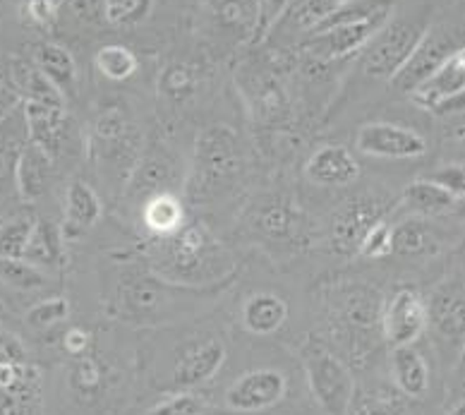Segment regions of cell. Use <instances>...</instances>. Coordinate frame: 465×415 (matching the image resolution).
<instances>
[{"label": "cell", "mask_w": 465, "mask_h": 415, "mask_svg": "<svg viewBox=\"0 0 465 415\" xmlns=\"http://www.w3.org/2000/svg\"><path fill=\"white\" fill-rule=\"evenodd\" d=\"M44 368L48 415H134L144 399L137 331L104 317L84 353L54 358Z\"/></svg>", "instance_id": "cell-1"}, {"label": "cell", "mask_w": 465, "mask_h": 415, "mask_svg": "<svg viewBox=\"0 0 465 415\" xmlns=\"http://www.w3.org/2000/svg\"><path fill=\"white\" fill-rule=\"evenodd\" d=\"M238 276L216 286H183L166 282L146 267L140 257L127 252L114 257L101 269L96 312L104 320L133 331L171 327L219 308Z\"/></svg>", "instance_id": "cell-2"}, {"label": "cell", "mask_w": 465, "mask_h": 415, "mask_svg": "<svg viewBox=\"0 0 465 415\" xmlns=\"http://www.w3.org/2000/svg\"><path fill=\"white\" fill-rule=\"evenodd\" d=\"M221 305L194 320L137 331L144 399L171 391H206L216 382L232 346Z\"/></svg>", "instance_id": "cell-3"}, {"label": "cell", "mask_w": 465, "mask_h": 415, "mask_svg": "<svg viewBox=\"0 0 465 415\" xmlns=\"http://www.w3.org/2000/svg\"><path fill=\"white\" fill-rule=\"evenodd\" d=\"M204 394L212 415H302L312 409L292 349L235 336L226 368Z\"/></svg>", "instance_id": "cell-4"}, {"label": "cell", "mask_w": 465, "mask_h": 415, "mask_svg": "<svg viewBox=\"0 0 465 415\" xmlns=\"http://www.w3.org/2000/svg\"><path fill=\"white\" fill-rule=\"evenodd\" d=\"M386 286L365 274H329L307 293L310 334L326 343L355 375L381 362V302Z\"/></svg>", "instance_id": "cell-5"}, {"label": "cell", "mask_w": 465, "mask_h": 415, "mask_svg": "<svg viewBox=\"0 0 465 415\" xmlns=\"http://www.w3.org/2000/svg\"><path fill=\"white\" fill-rule=\"evenodd\" d=\"M223 315L235 339L281 343L295 349L310 334V301L273 282L232 283Z\"/></svg>", "instance_id": "cell-6"}, {"label": "cell", "mask_w": 465, "mask_h": 415, "mask_svg": "<svg viewBox=\"0 0 465 415\" xmlns=\"http://www.w3.org/2000/svg\"><path fill=\"white\" fill-rule=\"evenodd\" d=\"M133 255L166 282L194 288L216 286L242 272L235 252L202 219H187L185 226L168 238L144 241Z\"/></svg>", "instance_id": "cell-7"}, {"label": "cell", "mask_w": 465, "mask_h": 415, "mask_svg": "<svg viewBox=\"0 0 465 415\" xmlns=\"http://www.w3.org/2000/svg\"><path fill=\"white\" fill-rule=\"evenodd\" d=\"M250 171L245 140L226 123H212L197 133L185 168L183 200L193 207H213L242 188Z\"/></svg>", "instance_id": "cell-8"}, {"label": "cell", "mask_w": 465, "mask_h": 415, "mask_svg": "<svg viewBox=\"0 0 465 415\" xmlns=\"http://www.w3.org/2000/svg\"><path fill=\"white\" fill-rule=\"evenodd\" d=\"M144 144V133L125 101H106L94 111L89 130L84 133V154L104 188L115 200H120Z\"/></svg>", "instance_id": "cell-9"}, {"label": "cell", "mask_w": 465, "mask_h": 415, "mask_svg": "<svg viewBox=\"0 0 465 415\" xmlns=\"http://www.w3.org/2000/svg\"><path fill=\"white\" fill-rule=\"evenodd\" d=\"M399 0H355L331 20L302 41H298V55L302 67L322 73L341 61L355 58L379 29L384 27L396 10Z\"/></svg>", "instance_id": "cell-10"}, {"label": "cell", "mask_w": 465, "mask_h": 415, "mask_svg": "<svg viewBox=\"0 0 465 415\" xmlns=\"http://www.w3.org/2000/svg\"><path fill=\"white\" fill-rule=\"evenodd\" d=\"M240 233L269 255L291 257L305 252L312 241V222L291 193L266 190L242 212Z\"/></svg>", "instance_id": "cell-11"}, {"label": "cell", "mask_w": 465, "mask_h": 415, "mask_svg": "<svg viewBox=\"0 0 465 415\" xmlns=\"http://www.w3.org/2000/svg\"><path fill=\"white\" fill-rule=\"evenodd\" d=\"M0 415H48L46 368L13 317L0 320Z\"/></svg>", "instance_id": "cell-12"}, {"label": "cell", "mask_w": 465, "mask_h": 415, "mask_svg": "<svg viewBox=\"0 0 465 415\" xmlns=\"http://www.w3.org/2000/svg\"><path fill=\"white\" fill-rule=\"evenodd\" d=\"M422 291L427 312L425 339L446 375H460L465 351V288L460 264L446 269L432 286Z\"/></svg>", "instance_id": "cell-13"}, {"label": "cell", "mask_w": 465, "mask_h": 415, "mask_svg": "<svg viewBox=\"0 0 465 415\" xmlns=\"http://www.w3.org/2000/svg\"><path fill=\"white\" fill-rule=\"evenodd\" d=\"M381 375L389 387L411 406L412 415H422L434 409L449 382L459 377L446 375L427 339L401 349H386L381 358Z\"/></svg>", "instance_id": "cell-14"}, {"label": "cell", "mask_w": 465, "mask_h": 415, "mask_svg": "<svg viewBox=\"0 0 465 415\" xmlns=\"http://www.w3.org/2000/svg\"><path fill=\"white\" fill-rule=\"evenodd\" d=\"M432 22L434 10L430 5H418L406 13L391 15L384 22V27L358 54V65H355L358 77L374 84L377 82L389 84L393 74L411 58Z\"/></svg>", "instance_id": "cell-15"}, {"label": "cell", "mask_w": 465, "mask_h": 415, "mask_svg": "<svg viewBox=\"0 0 465 415\" xmlns=\"http://www.w3.org/2000/svg\"><path fill=\"white\" fill-rule=\"evenodd\" d=\"M302 370V382L310 406L317 415H346L358 377L314 334H307L292 349Z\"/></svg>", "instance_id": "cell-16"}, {"label": "cell", "mask_w": 465, "mask_h": 415, "mask_svg": "<svg viewBox=\"0 0 465 415\" xmlns=\"http://www.w3.org/2000/svg\"><path fill=\"white\" fill-rule=\"evenodd\" d=\"M238 84L252 121L266 134H288L291 125V94L283 74L272 61H247L238 73Z\"/></svg>", "instance_id": "cell-17"}, {"label": "cell", "mask_w": 465, "mask_h": 415, "mask_svg": "<svg viewBox=\"0 0 465 415\" xmlns=\"http://www.w3.org/2000/svg\"><path fill=\"white\" fill-rule=\"evenodd\" d=\"M391 194L379 190H362L341 202L333 209L329 226H326V248L339 260H352L358 257V248L367 231L377 222L386 219L393 212Z\"/></svg>", "instance_id": "cell-18"}, {"label": "cell", "mask_w": 465, "mask_h": 415, "mask_svg": "<svg viewBox=\"0 0 465 415\" xmlns=\"http://www.w3.org/2000/svg\"><path fill=\"white\" fill-rule=\"evenodd\" d=\"M22 115L27 125L29 142L41 147L63 168L77 166L84 156V133L67 106H44V104H22Z\"/></svg>", "instance_id": "cell-19"}, {"label": "cell", "mask_w": 465, "mask_h": 415, "mask_svg": "<svg viewBox=\"0 0 465 415\" xmlns=\"http://www.w3.org/2000/svg\"><path fill=\"white\" fill-rule=\"evenodd\" d=\"M183 181H185V168L178 161L175 152H171L161 137H152V140H146L120 200L125 202L127 207L137 209L142 202L153 194L183 193Z\"/></svg>", "instance_id": "cell-20"}, {"label": "cell", "mask_w": 465, "mask_h": 415, "mask_svg": "<svg viewBox=\"0 0 465 415\" xmlns=\"http://www.w3.org/2000/svg\"><path fill=\"white\" fill-rule=\"evenodd\" d=\"M379 327L384 349H401L422 341L427 331L425 291L411 282L386 286Z\"/></svg>", "instance_id": "cell-21"}, {"label": "cell", "mask_w": 465, "mask_h": 415, "mask_svg": "<svg viewBox=\"0 0 465 415\" xmlns=\"http://www.w3.org/2000/svg\"><path fill=\"white\" fill-rule=\"evenodd\" d=\"M460 48H463V25H460V20L437 22V17H434V22L430 25L425 36L420 39L411 58L391 77L389 89H391L393 94L408 96V92H412L420 82L425 80L427 74H432L449 55H453Z\"/></svg>", "instance_id": "cell-22"}, {"label": "cell", "mask_w": 465, "mask_h": 415, "mask_svg": "<svg viewBox=\"0 0 465 415\" xmlns=\"http://www.w3.org/2000/svg\"><path fill=\"white\" fill-rule=\"evenodd\" d=\"M355 152L379 161H418L430 154V140L412 125L386 121H367L355 133Z\"/></svg>", "instance_id": "cell-23"}, {"label": "cell", "mask_w": 465, "mask_h": 415, "mask_svg": "<svg viewBox=\"0 0 465 415\" xmlns=\"http://www.w3.org/2000/svg\"><path fill=\"white\" fill-rule=\"evenodd\" d=\"M465 94V54L463 48L449 55L432 74H427L418 87L408 92L415 108L432 115L463 114Z\"/></svg>", "instance_id": "cell-24"}, {"label": "cell", "mask_w": 465, "mask_h": 415, "mask_svg": "<svg viewBox=\"0 0 465 415\" xmlns=\"http://www.w3.org/2000/svg\"><path fill=\"white\" fill-rule=\"evenodd\" d=\"M65 288V279L51 276L25 260H0V305L10 317L34 305L41 298Z\"/></svg>", "instance_id": "cell-25"}, {"label": "cell", "mask_w": 465, "mask_h": 415, "mask_svg": "<svg viewBox=\"0 0 465 415\" xmlns=\"http://www.w3.org/2000/svg\"><path fill=\"white\" fill-rule=\"evenodd\" d=\"M80 302L74 301L73 295L67 293L65 288L58 293H51L46 298H41L34 305H29L25 312L13 317L15 327L20 329V334L29 341L34 353H39L46 346L60 329L70 324L74 317H80Z\"/></svg>", "instance_id": "cell-26"}, {"label": "cell", "mask_w": 465, "mask_h": 415, "mask_svg": "<svg viewBox=\"0 0 465 415\" xmlns=\"http://www.w3.org/2000/svg\"><path fill=\"white\" fill-rule=\"evenodd\" d=\"M302 175L314 188L346 190L362 178V163L346 144L324 142L310 152L302 163Z\"/></svg>", "instance_id": "cell-27"}, {"label": "cell", "mask_w": 465, "mask_h": 415, "mask_svg": "<svg viewBox=\"0 0 465 415\" xmlns=\"http://www.w3.org/2000/svg\"><path fill=\"white\" fill-rule=\"evenodd\" d=\"M257 0H206V32L221 46H242L257 39Z\"/></svg>", "instance_id": "cell-28"}, {"label": "cell", "mask_w": 465, "mask_h": 415, "mask_svg": "<svg viewBox=\"0 0 465 415\" xmlns=\"http://www.w3.org/2000/svg\"><path fill=\"white\" fill-rule=\"evenodd\" d=\"M60 209H63L60 212L63 216H60L58 228L67 245L87 238L104 216V202H101L99 193L82 178H70L65 183L63 197H60Z\"/></svg>", "instance_id": "cell-29"}, {"label": "cell", "mask_w": 465, "mask_h": 415, "mask_svg": "<svg viewBox=\"0 0 465 415\" xmlns=\"http://www.w3.org/2000/svg\"><path fill=\"white\" fill-rule=\"evenodd\" d=\"M437 219L399 216L391 223V257L411 262L437 260L446 250V233L437 226Z\"/></svg>", "instance_id": "cell-30"}, {"label": "cell", "mask_w": 465, "mask_h": 415, "mask_svg": "<svg viewBox=\"0 0 465 415\" xmlns=\"http://www.w3.org/2000/svg\"><path fill=\"white\" fill-rule=\"evenodd\" d=\"M27 142L29 134L20 104L0 118V216L20 207L15 173H17V161Z\"/></svg>", "instance_id": "cell-31"}, {"label": "cell", "mask_w": 465, "mask_h": 415, "mask_svg": "<svg viewBox=\"0 0 465 415\" xmlns=\"http://www.w3.org/2000/svg\"><path fill=\"white\" fill-rule=\"evenodd\" d=\"M60 181V168L51 156L34 142H27L22 149L20 161H17V173H15V185H17V197L20 204L36 209L39 202L54 194Z\"/></svg>", "instance_id": "cell-32"}, {"label": "cell", "mask_w": 465, "mask_h": 415, "mask_svg": "<svg viewBox=\"0 0 465 415\" xmlns=\"http://www.w3.org/2000/svg\"><path fill=\"white\" fill-rule=\"evenodd\" d=\"M22 54L46 74V80L58 89L60 94L65 96L67 104L77 96V92H80V70H77V61L70 54V48L63 46L60 41L41 36V39L29 41Z\"/></svg>", "instance_id": "cell-33"}, {"label": "cell", "mask_w": 465, "mask_h": 415, "mask_svg": "<svg viewBox=\"0 0 465 415\" xmlns=\"http://www.w3.org/2000/svg\"><path fill=\"white\" fill-rule=\"evenodd\" d=\"M22 260L41 269V272H46V274L65 279L67 269H70V252H67V242L60 235L58 222H54L51 216H36V223H34Z\"/></svg>", "instance_id": "cell-34"}, {"label": "cell", "mask_w": 465, "mask_h": 415, "mask_svg": "<svg viewBox=\"0 0 465 415\" xmlns=\"http://www.w3.org/2000/svg\"><path fill=\"white\" fill-rule=\"evenodd\" d=\"M358 377L346 415H412L411 406L401 399L381 375V362Z\"/></svg>", "instance_id": "cell-35"}, {"label": "cell", "mask_w": 465, "mask_h": 415, "mask_svg": "<svg viewBox=\"0 0 465 415\" xmlns=\"http://www.w3.org/2000/svg\"><path fill=\"white\" fill-rule=\"evenodd\" d=\"M463 207V202L456 200L453 194L427 181L425 175H420L412 183H408L401 197L393 204L391 214L399 216H422V219H446L456 214Z\"/></svg>", "instance_id": "cell-36"}, {"label": "cell", "mask_w": 465, "mask_h": 415, "mask_svg": "<svg viewBox=\"0 0 465 415\" xmlns=\"http://www.w3.org/2000/svg\"><path fill=\"white\" fill-rule=\"evenodd\" d=\"M137 223L142 228L144 241H159L173 235L178 228H183L190 219L187 214V202L183 200V193H159L144 200L134 209Z\"/></svg>", "instance_id": "cell-37"}, {"label": "cell", "mask_w": 465, "mask_h": 415, "mask_svg": "<svg viewBox=\"0 0 465 415\" xmlns=\"http://www.w3.org/2000/svg\"><path fill=\"white\" fill-rule=\"evenodd\" d=\"M204 87V67L194 61L166 63L156 77V96L171 111L190 106Z\"/></svg>", "instance_id": "cell-38"}, {"label": "cell", "mask_w": 465, "mask_h": 415, "mask_svg": "<svg viewBox=\"0 0 465 415\" xmlns=\"http://www.w3.org/2000/svg\"><path fill=\"white\" fill-rule=\"evenodd\" d=\"M7 80L13 84L20 104H44V106H67L65 96L46 80V74L29 61L27 55L10 54L5 55Z\"/></svg>", "instance_id": "cell-39"}, {"label": "cell", "mask_w": 465, "mask_h": 415, "mask_svg": "<svg viewBox=\"0 0 465 415\" xmlns=\"http://www.w3.org/2000/svg\"><path fill=\"white\" fill-rule=\"evenodd\" d=\"M351 3H355V0H292L291 5L286 7V13L281 15V20L273 25L272 32L283 29L288 36H302L305 39Z\"/></svg>", "instance_id": "cell-40"}, {"label": "cell", "mask_w": 465, "mask_h": 415, "mask_svg": "<svg viewBox=\"0 0 465 415\" xmlns=\"http://www.w3.org/2000/svg\"><path fill=\"white\" fill-rule=\"evenodd\" d=\"M39 212L20 204L0 216V260H22Z\"/></svg>", "instance_id": "cell-41"}, {"label": "cell", "mask_w": 465, "mask_h": 415, "mask_svg": "<svg viewBox=\"0 0 465 415\" xmlns=\"http://www.w3.org/2000/svg\"><path fill=\"white\" fill-rule=\"evenodd\" d=\"M134 415H212L204 391H171L142 399Z\"/></svg>", "instance_id": "cell-42"}, {"label": "cell", "mask_w": 465, "mask_h": 415, "mask_svg": "<svg viewBox=\"0 0 465 415\" xmlns=\"http://www.w3.org/2000/svg\"><path fill=\"white\" fill-rule=\"evenodd\" d=\"M94 70L108 82H127L140 73V55L125 44H104L94 54Z\"/></svg>", "instance_id": "cell-43"}, {"label": "cell", "mask_w": 465, "mask_h": 415, "mask_svg": "<svg viewBox=\"0 0 465 415\" xmlns=\"http://www.w3.org/2000/svg\"><path fill=\"white\" fill-rule=\"evenodd\" d=\"M153 0H104V25L108 29H133L149 20Z\"/></svg>", "instance_id": "cell-44"}, {"label": "cell", "mask_w": 465, "mask_h": 415, "mask_svg": "<svg viewBox=\"0 0 465 415\" xmlns=\"http://www.w3.org/2000/svg\"><path fill=\"white\" fill-rule=\"evenodd\" d=\"M362 262H386L391 260V214L374 223L358 248Z\"/></svg>", "instance_id": "cell-45"}, {"label": "cell", "mask_w": 465, "mask_h": 415, "mask_svg": "<svg viewBox=\"0 0 465 415\" xmlns=\"http://www.w3.org/2000/svg\"><path fill=\"white\" fill-rule=\"evenodd\" d=\"M58 3L55 0H25L20 7V22L34 32H51L58 25Z\"/></svg>", "instance_id": "cell-46"}, {"label": "cell", "mask_w": 465, "mask_h": 415, "mask_svg": "<svg viewBox=\"0 0 465 415\" xmlns=\"http://www.w3.org/2000/svg\"><path fill=\"white\" fill-rule=\"evenodd\" d=\"M427 181H432L434 185H439L441 190H446L449 194H453L456 200L463 202L465 197V168L463 163H444V166H437L434 171L425 173Z\"/></svg>", "instance_id": "cell-47"}, {"label": "cell", "mask_w": 465, "mask_h": 415, "mask_svg": "<svg viewBox=\"0 0 465 415\" xmlns=\"http://www.w3.org/2000/svg\"><path fill=\"white\" fill-rule=\"evenodd\" d=\"M292 0H257V10H260V25H257V44L266 41L273 25L281 20V15L286 13V7Z\"/></svg>", "instance_id": "cell-48"}, {"label": "cell", "mask_w": 465, "mask_h": 415, "mask_svg": "<svg viewBox=\"0 0 465 415\" xmlns=\"http://www.w3.org/2000/svg\"><path fill=\"white\" fill-rule=\"evenodd\" d=\"M15 106H20V99H17L13 84L7 80L5 58H0V118L10 114Z\"/></svg>", "instance_id": "cell-49"}, {"label": "cell", "mask_w": 465, "mask_h": 415, "mask_svg": "<svg viewBox=\"0 0 465 415\" xmlns=\"http://www.w3.org/2000/svg\"><path fill=\"white\" fill-rule=\"evenodd\" d=\"M22 3H25V0H0V13H3V10H7V7H10V10H15V13H20Z\"/></svg>", "instance_id": "cell-50"}, {"label": "cell", "mask_w": 465, "mask_h": 415, "mask_svg": "<svg viewBox=\"0 0 465 415\" xmlns=\"http://www.w3.org/2000/svg\"><path fill=\"white\" fill-rule=\"evenodd\" d=\"M7 317H10V315H7L5 310H3V305H0V320H7Z\"/></svg>", "instance_id": "cell-51"}, {"label": "cell", "mask_w": 465, "mask_h": 415, "mask_svg": "<svg viewBox=\"0 0 465 415\" xmlns=\"http://www.w3.org/2000/svg\"><path fill=\"white\" fill-rule=\"evenodd\" d=\"M302 415H317V413H314V409H310V410H305V413H302Z\"/></svg>", "instance_id": "cell-52"}]
</instances>
